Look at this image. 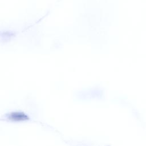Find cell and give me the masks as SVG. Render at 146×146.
Instances as JSON below:
<instances>
[{
    "mask_svg": "<svg viewBox=\"0 0 146 146\" xmlns=\"http://www.w3.org/2000/svg\"><path fill=\"white\" fill-rule=\"evenodd\" d=\"M9 120L14 121H24L29 119L28 116L22 112H12L10 113L7 117Z\"/></svg>",
    "mask_w": 146,
    "mask_h": 146,
    "instance_id": "6da1fadb",
    "label": "cell"
}]
</instances>
